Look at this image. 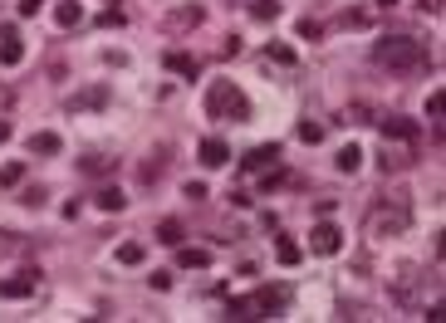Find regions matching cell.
<instances>
[{"label": "cell", "instance_id": "1", "mask_svg": "<svg viewBox=\"0 0 446 323\" xmlns=\"http://www.w3.org/2000/svg\"><path fill=\"white\" fill-rule=\"evenodd\" d=\"M373 64L378 69H393V74H417V69H431V54L412 35H382L373 44Z\"/></svg>", "mask_w": 446, "mask_h": 323}, {"label": "cell", "instance_id": "2", "mask_svg": "<svg viewBox=\"0 0 446 323\" xmlns=\"http://www.w3.org/2000/svg\"><path fill=\"white\" fill-rule=\"evenodd\" d=\"M201 108H206V118H216V123H250V98L231 79H211Z\"/></svg>", "mask_w": 446, "mask_h": 323}, {"label": "cell", "instance_id": "3", "mask_svg": "<svg viewBox=\"0 0 446 323\" xmlns=\"http://www.w3.org/2000/svg\"><path fill=\"white\" fill-rule=\"evenodd\" d=\"M285 309H290V289L265 284V289H255V294H250V313H255V318H280Z\"/></svg>", "mask_w": 446, "mask_h": 323}, {"label": "cell", "instance_id": "4", "mask_svg": "<svg viewBox=\"0 0 446 323\" xmlns=\"http://www.w3.org/2000/svg\"><path fill=\"white\" fill-rule=\"evenodd\" d=\"M309 245H314V255H339L344 250V231L333 226V221H319L314 235H309Z\"/></svg>", "mask_w": 446, "mask_h": 323}, {"label": "cell", "instance_id": "5", "mask_svg": "<svg viewBox=\"0 0 446 323\" xmlns=\"http://www.w3.org/2000/svg\"><path fill=\"white\" fill-rule=\"evenodd\" d=\"M241 167H245V172H265V167H280V147H275V142H260V147H250V152L241 157Z\"/></svg>", "mask_w": 446, "mask_h": 323}, {"label": "cell", "instance_id": "6", "mask_svg": "<svg viewBox=\"0 0 446 323\" xmlns=\"http://www.w3.org/2000/svg\"><path fill=\"white\" fill-rule=\"evenodd\" d=\"M20 59H25V44H20L15 25H0V64H6V69H15Z\"/></svg>", "mask_w": 446, "mask_h": 323}, {"label": "cell", "instance_id": "7", "mask_svg": "<svg viewBox=\"0 0 446 323\" xmlns=\"http://www.w3.org/2000/svg\"><path fill=\"white\" fill-rule=\"evenodd\" d=\"M402 226H407V201H398V211L382 206V211L373 215V231H378V235H398Z\"/></svg>", "mask_w": 446, "mask_h": 323}, {"label": "cell", "instance_id": "8", "mask_svg": "<svg viewBox=\"0 0 446 323\" xmlns=\"http://www.w3.org/2000/svg\"><path fill=\"white\" fill-rule=\"evenodd\" d=\"M35 284H39L35 269H25V275H15V280H0V299H30Z\"/></svg>", "mask_w": 446, "mask_h": 323}, {"label": "cell", "instance_id": "9", "mask_svg": "<svg viewBox=\"0 0 446 323\" xmlns=\"http://www.w3.org/2000/svg\"><path fill=\"white\" fill-rule=\"evenodd\" d=\"M382 137L412 142V137H417V123H412V118H398V113H393V118H382Z\"/></svg>", "mask_w": 446, "mask_h": 323}, {"label": "cell", "instance_id": "10", "mask_svg": "<svg viewBox=\"0 0 446 323\" xmlns=\"http://www.w3.org/2000/svg\"><path fill=\"white\" fill-rule=\"evenodd\" d=\"M201 162H206V167H226V162H231V147L221 142V137H206V142H201Z\"/></svg>", "mask_w": 446, "mask_h": 323}, {"label": "cell", "instance_id": "11", "mask_svg": "<svg viewBox=\"0 0 446 323\" xmlns=\"http://www.w3.org/2000/svg\"><path fill=\"white\" fill-rule=\"evenodd\" d=\"M54 20H59L64 30H74V25L84 20V10H79V0H59V6H54Z\"/></svg>", "mask_w": 446, "mask_h": 323}, {"label": "cell", "instance_id": "12", "mask_svg": "<svg viewBox=\"0 0 446 323\" xmlns=\"http://www.w3.org/2000/svg\"><path fill=\"white\" fill-rule=\"evenodd\" d=\"M275 255H280V264H285V269H295V264H299V245H295V240H285L280 231H275Z\"/></svg>", "mask_w": 446, "mask_h": 323}, {"label": "cell", "instance_id": "13", "mask_svg": "<svg viewBox=\"0 0 446 323\" xmlns=\"http://www.w3.org/2000/svg\"><path fill=\"white\" fill-rule=\"evenodd\" d=\"M167 69H172V74H187V79H196V74H201L192 54H167Z\"/></svg>", "mask_w": 446, "mask_h": 323}, {"label": "cell", "instance_id": "14", "mask_svg": "<svg viewBox=\"0 0 446 323\" xmlns=\"http://www.w3.org/2000/svg\"><path fill=\"white\" fill-rule=\"evenodd\" d=\"M157 240H162V245H182V240H187L182 221H162V226H157Z\"/></svg>", "mask_w": 446, "mask_h": 323}, {"label": "cell", "instance_id": "15", "mask_svg": "<svg viewBox=\"0 0 446 323\" xmlns=\"http://www.w3.org/2000/svg\"><path fill=\"white\" fill-rule=\"evenodd\" d=\"M250 15H255L260 25H270V20H280V0H255V6H250Z\"/></svg>", "mask_w": 446, "mask_h": 323}, {"label": "cell", "instance_id": "16", "mask_svg": "<svg viewBox=\"0 0 446 323\" xmlns=\"http://www.w3.org/2000/svg\"><path fill=\"white\" fill-rule=\"evenodd\" d=\"M177 264H182V269H206L211 255H206V250H177Z\"/></svg>", "mask_w": 446, "mask_h": 323}, {"label": "cell", "instance_id": "17", "mask_svg": "<svg viewBox=\"0 0 446 323\" xmlns=\"http://www.w3.org/2000/svg\"><path fill=\"white\" fill-rule=\"evenodd\" d=\"M98 206H103V211H123V206H128V196H123L118 186H103V191H98Z\"/></svg>", "mask_w": 446, "mask_h": 323}, {"label": "cell", "instance_id": "18", "mask_svg": "<svg viewBox=\"0 0 446 323\" xmlns=\"http://www.w3.org/2000/svg\"><path fill=\"white\" fill-rule=\"evenodd\" d=\"M64 142H59V133H35L30 137V152H59Z\"/></svg>", "mask_w": 446, "mask_h": 323}, {"label": "cell", "instance_id": "19", "mask_svg": "<svg viewBox=\"0 0 446 323\" xmlns=\"http://www.w3.org/2000/svg\"><path fill=\"white\" fill-rule=\"evenodd\" d=\"M363 167V147H344L339 152V172H358Z\"/></svg>", "mask_w": 446, "mask_h": 323}, {"label": "cell", "instance_id": "20", "mask_svg": "<svg viewBox=\"0 0 446 323\" xmlns=\"http://www.w3.org/2000/svg\"><path fill=\"white\" fill-rule=\"evenodd\" d=\"M118 260H123V264H142V245H138V240L118 245Z\"/></svg>", "mask_w": 446, "mask_h": 323}, {"label": "cell", "instance_id": "21", "mask_svg": "<svg viewBox=\"0 0 446 323\" xmlns=\"http://www.w3.org/2000/svg\"><path fill=\"white\" fill-rule=\"evenodd\" d=\"M441 108H446V93H441V88H431V98H427V118H431V123L441 118Z\"/></svg>", "mask_w": 446, "mask_h": 323}, {"label": "cell", "instance_id": "22", "mask_svg": "<svg viewBox=\"0 0 446 323\" xmlns=\"http://www.w3.org/2000/svg\"><path fill=\"white\" fill-rule=\"evenodd\" d=\"M265 54H270V59H275V64H295V49H290V44H270Z\"/></svg>", "mask_w": 446, "mask_h": 323}, {"label": "cell", "instance_id": "23", "mask_svg": "<svg viewBox=\"0 0 446 323\" xmlns=\"http://www.w3.org/2000/svg\"><path fill=\"white\" fill-rule=\"evenodd\" d=\"M226 318H255V313H250V299H231V304H226Z\"/></svg>", "mask_w": 446, "mask_h": 323}, {"label": "cell", "instance_id": "24", "mask_svg": "<svg viewBox=\"0 0 446 323\" xmlns=\"http://www.w3.org/2000/svg\"><path fill=\"white\" fill-rule=\"evenodd\" d=\"M319 137H324L319 123H299V142H319Z\"/></svg>", "mask_w": 446, "mask_h": 323}, {"label": "cell", "instance_id": "25", "mask_svg": "<svg viewBox=\"0 0 446 323\" xmlns=\"http://www.w3.org/2000/svg\"><path fill=\"white\" fill-rule=\"evenodd\" d=\"M98 25H103V30H108V25H123V10H118V6H108V10L98 15Z\"/></svg>", "mask_w": 446, "mask_h": 323}, {"label": "cell", "instance_id": "26", "mask_svg": "<svg viewBox=\"0 0 446 323\" xmlns=\"http://www.w3.org/2000/svg\"><path fill=\"white\" fill-rule=\"evenodd\" d=\"M324 35V25H314V20H299V39H319Z\"/></svg>", "mask_w": 446, "mask_h": 323}, {"label": "cell", "instance_id": "27", "mask_svg": "<svg viewBox=\"0 0 446 323\" xmlns=\"http://www.w3.org/2000/svg\"><path fill=\"white\" fill-rule=\"evenodd\" d=\"M344 123H373V118H368V103H358V108H349V118H344Z\"/></svg>", "mask_w": 446, "mask_h": 323}, {"label": "cell", "instance_id": "28", "mask_svg": "<svg viewBox=\"0 0 446 323\" xmlns=\"http://www.w3.org/2000/svg\"><path fill=\"white\" fill-rule=\"evenodd\" d=\"M147 284L162 294V289H172V275H162V269H157V275H147Z\"/></svg>", "mask_w": 446, "mask_h": 323}, {"label": "cell", "instance_id": "29", "mask_svg": "<svg viewBox=\"0 0 446 323\" xmlns=\"http://www.w3.org/2000/svg\"><path fill=\"white\" fill-rule=\"evenodd\" d=\"M0 182H6V186H15V182H20V162H10V167L0 172Z\"/></svg>", "mask_w": 446, "mask_h": 323}, {"label": "cell", "instance_id": "30", "mask_svg": "<svg viewBox=\"0 0 446 323\" xmlns=\"http://www.w3.org/2000/svg\"><path fill=\"white\" fill-rule=\"evenodd\" d=\"M6 137H10V123H0V142H6Z\"/></svg>", "mask_w": 446, "mask_h": 323}, {"label": "cell", "instance_id": "31", "mask_svg": "<svg viewBox=\"0 0 446 323\" xmlns=\"http://www.w3.org/2000/svg\"><path fill=\"white\" fill-rule=\"evenodd\" d=\"M378 6H398V0H378Z\"/></svg>", "mask_w": 446, "mask_h": 323}, {"label": "cell", "instance_id": "32", "mask_svg": "<svg viewBox=\"0 0 446 323\" xmlns=\"http://www.w3.org/2000/svg\"><path fill=\"white\" fill-rule=\"evenodd\" d=\"M108 6H118V0H108Z\"/></svg>", "mask_w": 446, "mask_h": 323}]
</instances>
